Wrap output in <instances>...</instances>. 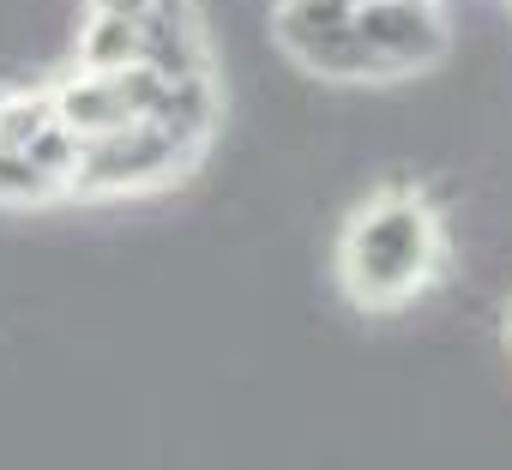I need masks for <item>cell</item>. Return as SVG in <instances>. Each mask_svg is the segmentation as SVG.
Returning a JSON list of instances; mask_svg holds the SVG:
<instances>
[{
    "label": "cell",
    "mask_w": 512,
    "mask_h": 470,
    "mask_svg": "<svg viewBox=\"0 0 512 470\" xmlns=\"http://www.w3.org/2000/svg\"><path fill=\"white\" fill-rule=\"evenodd\" d=\"M434 248V211L392 187L344 229V290L362 308H398L434 278Z\"/></svg>",
    "instance_id": "cell-1"
},
{
    "label": "cell",
    "mask_w": 512,
    "mask_h": 470,
    "mask_svg": "<svg viewBox=\"0 0 512 470\" xmlns=\"http://www.w3.org/2000/svg\"><path fill=\"white\" fill-rule=\"evenodd\" d=\"M356 31L386 61V73L392 67H422L446 49V31L428 13V0H356Z\"/></svg>",
    "instance_id": "cell-2"
},
{
    "label": "cell",
    "mask_w": 512,
    "mask_h": 470,
    "mask_svg": "<svg viewBox=\"0 0 512 470\" xmlns=\"http://www.w3.org/2000/svg\"><path fill=\"white\" fill-rule=\"evenodd\" d=\"M91 7H97V13H127V19H139L151 0H91Z\"/></svg>",
    "instance_id": "cell-6"
},
{
    "label": "cell",
    "mask_w": 512,
    "mask_h": 470,
    "mask_svg": "<svg viewBox=\"0 0 512 470\" xmlns=\"http://www.w3.org/2000/svg\"><path fill=\"white\" fill-rule=\"evenodd\" d=\"M79 61H85V73H115V67L145 61L139 19H127V13H91V25L79 37Z\"/></svg>",
    "instance_id": "cell-3"
},
{
    "label": "cell",
    "mask_w": 512,
    "mask_h": 470,
    "mask_svg": "<svg viewBox=\"0 0 512 470\" xmlns=\"http://www.w3.org/2000/svg\"><path fill=\"white\" fill-rule=\"evenodd\" d=\"M55 193H61V181L43 175L31 151H7V145H0V205H43Z\"/></svg>",
    "instance_id": "cell-5"
},
{
    "label": "cell",
    "mask_w": 512,
    "mask_h": 470,
    "mask_svg": "<svg viewBox=\"0 0 512 470\" xmlns=\"http://www.w3.org/2000/svg\"><path fill=\"white\" fill-rule=\"evenodd\" d=\"M55 91H7L0 97V145L7 151H31V139L55 121Z\"/></svg>",
    "instance_id": "cell-4"
}]
</instances>
